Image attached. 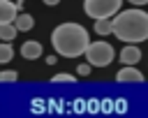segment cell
I'll return each instance as SVG.
<instances>
[{
  "mask_svg": "<svg viewBox=\"0 0 148 118\" xmlns=\"http://www.w3.org/2000/svg\"><path fill=\"white\" fill-rule=\"evenodd\" d=\"M16 35H18V28H16L14 23H2V25H0V39H2V42H12Z\"/></svg>",
  "mask_w": 148,
  "mask_h": 118,
  "instance_id": "8fae6325",
  "label": "cell"
},
{
  "mask_svg": "<svg viewBox=\"0 0 148 118\" xmlns=\"http://www.w3.org/2000/svg\"><path fill=\"white\" fill-rule=\"evenodd\" d=\"M51 44H53L58 56L79 58V56L86 53V49L90 44V37H88V30L81 23L67 21V23L56 25V30L51 32Z\"/></svg>",
  "mask_w": 148,
  "mask_h": 118,
  "instance_id": "6da1fadb",
  "label": "cell"
},
{
  "mask_svg": "<svg viewBox=\"0 0 148 118\" xmlns=\"http://www.w3.org/2000/svg\"><path fill=\"white\" fill-rule=\"evenodd\" d=\"M118 83H143V74L134 67V65H123L116 74Z\"/></svg>",
  "mask_w": 148,
  "mask_h": 118,
  "instance_id": "5b68a950",
  "label": "cell"
},
{
  "mask_svg": "<svg viewBox=\"0 0 148 118\" xmlns=\"http://www.w3.org/2000/svg\"><path fill=\"white\" fill-rule=\"evenodd\" d=\"M0 81H5V83H14V81H18V74H16L14 69H2V72H0Z\"/></svg>",
  "mask_w": 148,
  "mask_h": 118,
  "instance_id": "5bb4252c",
  "label": "cell"
},
{
  "mask_svg": "<svg viewBox=\"0 0 148 118\" xmlns=\"http://www.w3.org/2000/svg\"><path fill=\"white\" fill-rule=\"evenodd\" d=\"M90 69H92V65L86 60V62H81V65H76V74L79 76H88L90 74Z\"/></svg>",
  "mask_w": 148,
  "mask_h": 118,
  "instance_id": "9a60e30c",
  "label": "cell"
},
{
  "mask_svg": "<svg viewBox=\"0 0 148 118\" xmlns=\"http://www.w3.org/2000/svg\"><path fill=\"white\" fill-rule=\"evenodd\" d=\"M42 2H44V5H49V7H53V5H58L60 0H42Z\"/></svg>",
  "mask_w": 148,
  "mask_h": 118,
  "instance_id": "e0dca14e",
  "label": "cell"
},
{
  "mask_svg": "<svg viewBox=\"0 0 148 118\" xmlns=\"http://www.w3.org/2000/svg\"><path fill=\"white\" fill-rule=\"evenodd\" d=\"M51 81H53V83H76V76H74V74L62 72V74H56Z\"/></svg>",
  "mask_w": 148,
  "mask_h": 118,
  "instance_id": "4fadbf2b",
  "label": "cell"
},
{
  "mask_svg": "<svg viewBox=\"0 0 148 118\" xmlns=\"http://www.w3.org/2000/svg\"><path fill=\"white\" fill-rule=\"evenodd\" d=\"M18 5L12 2V0H0V25L2 23H14L16 16H18Z\"/></svg>",
  "mask_w": 148,
  "mask_h": 118,
  "instance_id": "8992f818",
  "label": "cell"
},
{
  "mask_svg": "<svg viewBox=\"0 0 148 118\" xmlns=\"http://www.w3.org/2000/svg\"><path fill=\"white\" fill-rule=\"evenodd\" d=\"M42 44L37 42V39H28V42H23L21 44V56L25 58V60H37V58H42Z\"/></svg>",
  "mask_w": 148,
  "mask_h": 118,
  "instance_id": "52a82bcc",
  "label": "cell"
},
{
  "mask_svg": "<svg viewBox=\"0 0 148 118\" xmlns=\"http://www.w3.org/2000/svg\"><path fill=\"white\" fill-rule=\"evenodd\" d=\"M12 58H14L12 42H0V65H7Z\"/></svg>",
  "mask_w": 148,
  "mask_h": 118,
  "instance_id": "7c38bea8",
  "label": "cell"
},
{
  "mask_svg": "<svg viewBox=\"0 0 148 118\" xmlns=\"http://www.w3.org/2000/svg\"><path fill=\"white\" fill-rule=\"evenodd\" d=\"M113 56H116L113 46L109 42H102V39L99 42H90L88 49H86V60L92 67H106V65H111Z\"/></svg>",
  "mask_w": 148,
  "mask_h": 118,
  "instance_id": "277c9868",
  "label": "cell"
},
{
  "mask_svg": "<svg viewBox=\"0 0 148 118\" xmlns=\"http://www.w3.org/2000/svg\"><path fill=\"white\" fill-rule=\"evenodd\" d=\"M141 60V49L136 44H127L120 49V62L123 65H136Z\"/></svg>",
  "mask_w": 148,
  "mask_h": 118,
  "instance_id": "ba28073f",
  "label": "cell"
},
{
  "mask_svg": "<svg viewBox=\"0 0 148 118\" xmlns=\"http://www.w3.org/2000/svg\"><path fill=\"white\" fill-rule=\"evenodd\" d=\"M95 32L97 35H111L113 32V19H95Z\"/></svg>",
  "mask_w": 148,
  "mask_h": 118,
  "instance_id": "30bf717a",
  "label": "cell"
},
{
  "mask_svg": "<svg viewBox=\"0 0 148 118\" xmlns=\"http://www.w3.org/2000/svg\"><path fill=\"white\" fill-rule=\"evenodd\" d=\"M127 2H132L134 7H143V5H148V0H127Z\"/></svg>",
  "mask_w": 148,
  "mask_h": 118,
  "instance_id": "2e32d148",
  "label": "cell"
},
{
  "mask_svg": "<svg viewBox=\"0 0 148 118\" xmlns=\"http://www.w3.org/2000/svg\"><path fill=\"white\" fill-rule=\"evenodd\" d=\"M14 25L18 28V32H28V30H32V25H35V19H32L28 12H18V16H16Z\"/></svg>",
  "mask_w": 148,
  "mask_h": 118,
  "instance_id": "9c48e42d",
  "label": "cell"
},
{
  "mask_svg": "<svg viewBox=\"0 0 148 118\" xmlns=\"http://www.w3.org/2000/svg\"><path fill=\"white\" fill-rule=\"evenodd\" d=\"M113 35L123 39L125 44H139L148 39V12L134 7V9H120L113 16Z\"/></svg>",
  "mask_w": 148,
  "mask_h": 118,
  "instance_id": "7a4b0ae2",
  "label": "cell"
},
{
  "mask_svg": "<svg viewBox=\"0 0 148 118\" xmlns=\"http://www.w3.org/2000/svg\"><path fill=\"white\" fill-rule=\"evenodd\" d=\"M123 7V0H83L86 14L95 19H113Z\"/></svg>",
  "mask_w": 148,
  "mask_h": 118,
  "instance_id": "3957f363",
  "label": "cell"
}]
</instances>
